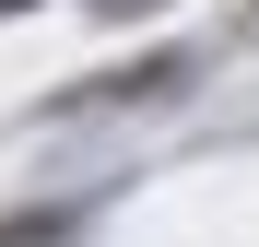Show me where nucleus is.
I'll return each mask as SVG.
<instances>
[{"mask_svg": "<svg viewBox=\"0 0 259 247\" xmlns=\"http://www.w3.org/2000/svg\"><path fill=\"white\" fill-rule=\"evenodd\" d=\"M0 12H12V0H0Z\"/></svg>", "mask_w": 259, "mask_h": 247, "instance_id": "obj_1", "label": "nucleus"}]
</instances>
